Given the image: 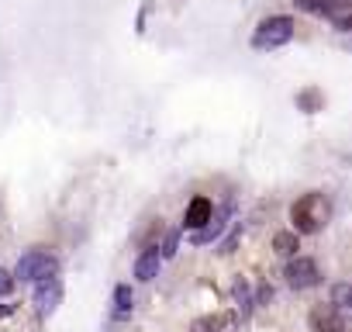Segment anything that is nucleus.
Masks as SVG:
<instances>
[{
    "label": "nucleus",
    "instance_id": "1a4fd4ad",
    "mask_svg": "<svg viewBox=\"0 0 352 332\" xmlns=\"http://www.w3.org/2000/svg\"><path fill=\"white\" fill-rule=\"evenodd\" d=\"M159 263H162V253L159 249H145L138 260H135V277L138 280H152L159 273Z\"/></svg>",
    "mask_w": 352,
    "mask_h": 332
},
{
    "label": "nucleus",
    "instance_id": "20e7f679",
    "mask_svg": "<svg viewBox=\"0 0 352 332\" xmlns=\"http://www.w3.org/2000/svg\"><path fill=\"white\" fill-rule=\"evenodd\" d=\"M283 277H287V284H290L294 291H304V287L318 284V263L307 260V256H294V260L287 263Z\"/></svg>",
    "mask_w": 352,
    "mask_h": 332
},
{
    "label": "nucleus",
    "instance_id": "f03ea898",
    "mask_svg": "<svg viewBox=\"0 0 352 332\" xmlns=\"http://www.w3.org/2000/svg\"><path fill=\"white\" fill-rule=\"evenodd\" d=\"M56 273H59V260H56L52 253H45V249H32V253H25V256L18 260V270H14V277L32 280V284L49 280V277H56Z\"/></svg>",
    "mask_w": 352,
    "mask_h": 332
},
{
    "label": "nucleus",
    "instance_id": "f3484780",
    "mask_svg": "<svg viewBox=\"0 0 352 332\" xmlns=\"http://www.w3.org/2000/svg\"><path fill=\"white\" fill-rule=\"evenodd\" d=\"M335 28H338V32H352V11H345V14L335 21Z\"/></svg>",
    "mask_w": 352,
    "mask_h": 332
},
{
    "label": "nucleus",
    "instance_id": "7ed1b4c3",
    "mask_svg": "<svg viewBox=\"0 0 352 332\" xmlns=\"http://www.w3.org/2000/svg\"><path fill=\"white\" fill-rule=\"evenodd\" d=\"M290 39H294V21L283 18V14H276V18H266V21L256 28L252 49H280V45L290 42Z\"/></svg>",
    "mask_w": 352,
    "mask_h": 332
},
{
    "label": "nucleus",
    "instance_id": "9d476101",
    "mask_svg": "<svg viewBox=\"0 0 352 332\" xmlns=\"http://www.w3.org/2000/svg\"><path fill=\"white\" fill-rule=\"evenodd\" d=\"M228 225V208L221 211V215H211V222L201 229V232H194V242L201 246V242H211V239H218V232Z\"/></svg>",
    "mask_w": 352,
    "mask_h": 332
},
{
    "label": "nucleus",
    "instance_id": "2eb2a0df",
    "mask_svg": "<svg viewBox=\"0 0 352 332\" xmlns=\"http://www.w3.org/2000/svg\"><path fill=\"white\" fill-rule=\"evenodd\" d=\"M176 242H180V236L169 232V236H166V246H162V256H173V253H176Z\"/></svg>",
    "mask_w": 352,
    "mask_h": 332
},
{
    "label": "nucleus",
    "instance_id": "4468645a",
    "mask_svg": "<svg viewBox=\"0 0 352 332\" xmlns=\"http://www.w3.org/2000/svg\"><path fill=\"white\" fill-rule=\"evenodd\" d=\"M11 291H14V277L8 270H0V298H8Z\"/></svg>",
    "mask_w": 352,
    "mask_h": 332
},
{
    "label": "nucleus",
    "instance_id": "dca6fc26",
    "mask_svg": "<svg viewBox=\"0 0 352 332\" xmlns=\"http://www.w3.org/2000/svg\"><path fill=\"white\" fill-rule=\"evenodd\" d=\"M214 318H201V322H194V332H214Z\"/></svg>",
    "mask_w": 352,
    "mask_h": 332
},
{
    "label": "nucleus",
    "instance_id": "0eeeda50",
    "mask_svg": "<svg viewBox=\"0 0 352 332\" xmlns=\"http://www.w3.org/2000/svg\"><path fill=\"white\" fill-rule=\"evenodd\" d=\"M311 329L314 332H345V318L338 315L335 304H318V308H311Z\"/></svg>",
    "mask_w": 352,
    "mask_h": 332
},
{
    "label": "nucleus",
    "instance_id": "6e6552de",
    "mask_svg": "<svg viewBox=\"0 0 352 332\" xmlns=\"http://www.w3.org/2000/svg\"><path fill=\"white\" fill-rule=\"evenodd\" d=\"M211 215H214V205H211L208 198H201V194H197V198H194V201L187 205L184 225H187V229H197V232H201V229H204V225L211 222Z\"/></svg>",
    "mask_w": 352,
    "mask_h": 332
},
{
    "label": "nucleus",
    "instance_id": "f8f14e48",
    "mask_svg": "<svg viewBox=\"0 0 352 332\" xmlns=\"http://www.w3.org/2000/svg\"><path fill=\"white\" fill-rule=\"evenodd\" d=\"M131 301H135V298H131V287H128V284H121V287L114 291V315H118V318H124V315L131 311Z\"/></svg>",
    "mask_w": 352,
    "mask_h": 332
},
{
    "label": "nucleus",
    "instance_id": "423d86ee",
    "mask_svg": "<svg viewBox=\"0 0 352 332\" xmlns=\"http://www.w3.org/2000/svg\"><path fill=\"white\" fill-rule=\"evenodd\" d=\"M59 301H63V284L56 277L35 284V308H38V315H52Z\"/></svg>",
    "mask_w": 352,
    "mask_h": 332
},
{
    "label": "nucleus",
    "instance_id": "9b49d317",
    "mask_svg": "<svg viewBox=\"0 0 352 332\" xmlns=\"http://www.w3.org/2000/svg\"><path fill=\"white\" fill-rule=\"evenodd\" d=\"M273 249H276L280 256H294V253H297V236H294V232H276V236H273Z\"/></svg>",
    "mask_w": 352,
    "mask_h": 332
},
{
    "label": "nucleus",
    "instance_id": "39448f33",
    "mask_svg": "<svg viewBox=\"0 0 352 332\" xmlns=\"http://www.w3.org/2000/svg\"><path fill=\"white\" fill-rule=\"evenodd\" d=\"M294 4L304 14H321V18H331V21H338L345 11H352V0H294Z\"/></svg>",
    "mask_w": 352,
    "mask_h": 332
},
{
    "label": "nucleus",
    "instance_id": "ddd939ff",
    "mask_svg": "<svg viewBox=\"0 0 352 332\" xmlns=\"http://www.w3.org/2000/svg\"><path fill=\"white\" fill-rule=\"evenodd\" d=\"M331 298H335V304H342V308L352 311V287L349 284H335L331 287Z\"/></svg>",
    "mask_w": 352,
    "mask_h": 332
},
{
    "label": "nucleus",
    "instance_id": "f257e3e1",
    "mask_svg": "<svg viewBox=\"0 0 352 332\" xmlns=\"http://www.w3.org/2000/svg\"><path fill=\"white\" fill-rule=\"evenodd\" d=\"M328 218H331V205H328L324 194H304V198H297L294 208H290V222H294V229L304 232V236L321 232V229L328 225Z\"/></svg>",
    "mask_w": 352,
    "mask_h": 332
}]
</instances>
